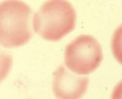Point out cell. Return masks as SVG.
Instances as JSON below:
<instances>
[{"instance_id": "6da1fadb", "label": "cell", "mask_w": 122, "mask_h": 99, "mask_svg": "<svg viewBox=\"0 0 122 99\" xmlns=\"http://www.w3.org/2000/svg\"><path fill=\"white\" fill-rule=\"evenodd\" d=\"M32 8L20 0L0 2V45L8 48L21 47L33 36Z\"/></svg>"}, {"instance_id": "7a4b0ae2", "label": "cell", "mask_w": 122, "mask_h": 99, "mask_svg": "<svg viewBox=\"0 0 122 99\" xmlns=\"http://www.w3.org/2000/svg\"><path fill=\"white\" fill-rule=\"evenodd\" d=\"M76 13L67 0H48L33 17V29L46 40L58 41L75 28Z\"/></svg>"}, {"instance_id": "3957f363", "label": "cell", "mask_w": 122, "mask_h": 99, "mask_svg": "<svg viewBox=\"0 0 122 99\" xmlns=\"http://www.w3.org/2000/svg\"><path fill=\"white\" fill-rule=\"evenodd\" d=\"M103 59L102 47L94 36L82 35L69 43L64 51V63L67 69L78 75L95 71Z\"/></svg>"}, {"instance_id": "277c9868", "label": "cell", "mask_w": 122, "mask_h": 99, "mask_svg": "<svg viewBox=\"0 0 122 99\" xmlns=\"http://www.w3.org/2000/svg\"><path fill=\"white\" fill-rule=\"evenodd\" d=\"M88 84V76L75 75L63 65L54 73L52 89L58 99H81L86 92Z\"/></svg>"}, {"instance_id": "5b68a950", "label": "cell", "mask_w": 122, "mask_h": 99, "mask_svg": "<svg viewBox=\"0 0 122 99\" xmlns=\"http://www.w3.org/2000/svg\"><path fill=\"white\" fill-rule=\"evenodd\" d=\"M112 50L117 61L122 64V24L113 33L112 39Z\"/></svg>"}, {"instance_id": "8992f818", "label": "cell", "mask_w": 122, "mask_h": 99, "mask_svg": "<svg viewBox=\"0 0 122 99\" xmlns=\"http://www.w3.org/2000/svg\"><path fill=\"white\" fill-rule=\"evenodd\" d=\"M13 64V57L9 53L0 48V83L9 73Z\"/></svg>"}, {"instance_id": "52a82bcc", "label": "cell", "mask_w": 122, "mask_h": 99, "mask_svg": "<svg viewBox=\"0 0 122 99\" xmlns=\"http://www.w3.org/2000/svg\"><path fill=\"white\" fill-rule=\"evenodd\" d=\"M111 99H122V80L113 89Z\"/></svg>"}]
</instances>
